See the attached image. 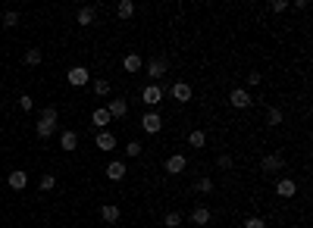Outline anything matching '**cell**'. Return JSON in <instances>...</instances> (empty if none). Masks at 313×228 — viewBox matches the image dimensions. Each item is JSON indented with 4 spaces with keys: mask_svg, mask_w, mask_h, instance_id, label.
Masks as SVG:
<instances>
[{
    "mask_svg": "<svg viewBox=\"0 0 313 228\" xmlns=\"http://www.w3.org/2000/svg\"><path fill=\"white\" fill-rule=\"evenodd\" d=\"M116 13H119V19H132L135 16V3L132 0H119V3H116Z\"/></svg>",
    "mask_w": 313,
    "mask_h": 228,
    "instance_id": "cell-23",
    "label": "cell"
},
{
    "mask_svg": "<svg viewBox=\"0 0 313 228\" xmlns=\"http://www.w3.org/2000/svg\"><path fill=\"white\" fill-rule=\"evenodd\" d=\"M282 119H285V113L279 110V106H270V110H266V125H270V128L282 125Z\"/></svg>",
    "mask_w": 313,
    "mask_h": 228,
    "instance_id": "cell-21",
    "label": "cell"
},
{
    "mask_svg": "<svg viewBox=\"0 0 313 228\" xmlns=\"http://www.w3.org/2000/svg\"><path fill=\"white\" fill-rule=\"evenodd\" d=\"M56 119H60V113H56V106H47V110L41 113L38 119V125H34V131H38V138H53L56 135Z\"/></svg>",
    "mask_w": 313,
    "mask_h": 228,
    "instance_id": "cell-1",
    "label": "cell"
},
{
    "mask_svg": "<svg viewBox=\"0 0 313 228\" xmlns=\"http://www.w3.org/2000/svg\"><path fill=\"white\" fill-rule=\"evenodd\" d=\"M216 166H219V169H232V157H229V153H223V157H216Z\"/></svg>",
    "mask_w": 313,
    "mask_h": 228,
    "instance_id": "cell-33",
    "label": "cell"
},
{
    "mask_svg": "<svg viewBox=\"0 0 313 228\" xmlns=\"http://www.w3.org/2000/svg\"><path fill=\"white\" fill-rule=\"evenodd\" d=\"M122 69L129 72V75H135V72L144 69V59L138 56V53H125V56H122Z\"/></svg>",
    "mask_w": 313,
    "mask_h": 228,
    "instance_id": "cell-14",
    "label": "cell"
},
{
    "mask_svg": "<svg viewBox=\"0 0 313 228\" xmlns=\"http://www.w3.org/2000/svg\"><path fill=\"white\" fill-rule=\"evenodd\" d=\"M276 194L285 197V200H292V197L298 194V182H295V178H279V185H276Z\"/></svg>",
    "mask_w": 313,
    "mask_h": 228,
    "instance_id": "cell-10",
    "label": "cell"
},
{
    "mask_svg": "<svg viewBox=\"0 0 313 228\" xmlns=\"http://www.w3.org/2000/svg\"><path fill=\"white\" fill-rule=\"evenodd\" d=\"M141 128H144V135H157L160 128H163V116H160L157 110H150L141 116Z\"/></svg>",
    "mask_w": 313,
    "mask_h": 228,
    "instance_id": "cell-3",
    "label": "cell"
},
{
    "mask_svg": "<svg viewBox=\"0 0 313 228\" xmlns=\"http://www.w3.org/2000/svg\"><path fill=\"white\" fill-rule=\"evenodd\" d=\"M185 166H188V160H185L182 153H172V157L163 163V169H166L169 175H182V172H185Z\"/></svg>",
    "mask_w": 313,
    "mask_h": 228,
    "instance_id": "cell-9",
    "label": "cell"
},
{
    "mask_svg": "<svg viewBox=\"0 0 313 228\" xmlns=\"http://www.w3.org/2000/svg\"><path fill=\"white\" fill-rule=\"evenodd\" d=\"M270 9H273V13H285V9H288V3H285V0H273V3H270Z\"/></svg>",
    "mask_w": 313,
    "mask_h": 228,
    "instance_id": "cell-34",
    "label": "cell"
},
{
    "mask_svg": "<svg viewBox=\"0 0 313 228\" xmlns=\"http://www.w3.org/2000/svg\"><path fill=\"white\" fill-rule=\"evenodd\" d=\"M6 185L13 188V191H25V185H28V175L22 172V169H16V172H9V178H6Z\"/></svg>",
    "mask_w": 313,
    "mask_h": 228,
    "instance_id": "cell-17",
    "label": "cell"
},
{
    "mask_svg": "<svg viewBox=\"0 0 313 228\" xmlns=\"http://www.w3.org/2000/svg\"><path fill=\"white\" fill-rule=\"evenodd\" d=\"M41 59H44V53L38 50V47H31V50H25L22 63H25V66H41Z\"/></svg>",
    "mask_w": 313,
    "mask_h": 228,
    "instance_id": "cell-24",
    "label": "cell"
},
{
    "mask_svg": "<svg viewBox=\"0 0 313 228\" xmlns=\"http://www.w3.org/2000/svg\"><path fill=\"white\" fill-rule=\"evenodd\" d=\"M60 147H63L66 153H72V150L78 147V135H75V131H63V135H60Z\"/></svg>",
    "mask_w": 313,
    "mask_h": 228,
    "instance_id": "cell-19",
    "label": "cell"
},
{
    "mask_svg": "<svg viewBox=\"0 0 313 228\" xmlns=\"http://www.w3.org/2000/svg\"><path fill=\"white\" fill-rule=\"evenodd\" d=\"M3 25L6 28H16L19 25V13H16V9H6V13H3Z\"/></svg>",
    "mask_w": 313,
    "mask_h": 228,
    "instance_id": "cell-27",
    "label": "cell"
},
{
    "mask_svg": "<svg viewBox=\"0 0 313 228\" xmlns=\"http://www.w3.org/2000/svg\"><path fill=\"white\" fill-rule=\"evenodd\" d=\"M88 81H91V72H88V66H72V69H69V85L85 88Z\"/></svg>",
    "mask_w": 313,
    "mask_h": 228,
    "instance_id": "cell-5",
    "label": "cell"
},
{
    "mask_svg": "<svg viewBox=\"0 0 313 228\" xmlns=\"http://www.w3.org/2000/svg\"><path fill=\"white\" fill-rule=\"evenodd\" d=\"M125 172H129V166H125L122 160H113V163H107V178H110V182H122V178H125Z\"/></svg>",
    "mask_w": 313,
    "mask_h": 228,
    "instance_id": "cell-11",
    "label": "cell"
},
{
    "mask_svg": "<svg viewBox=\"0 0 313 228\" xmlns=\"http://www.w3.org/2000/svg\"><path fill=\"white\" fill-rule=\"evenodd\" d=\"M169 94H172V97H176L179 103H188V100L194 97V91H191V85H188V81H176V85L169 88Z\"/></svg>",
    "mask_w": 313,
    "mask_h": 228,
    "instance_id": "cell-7",
    "label": "cell"
},
{
    "mask_svg": "<svg viewBox=\"0 0 313 228\" xmlns=\"http://www.w3.org/2000/svg\"><path fill=\"white\" fill-rule=\"evenodd\" d=\"M94 19H97L94 6H82V9H78V13H75V22H78V25H91V22H94Z\"/></svg>",
    "mask_w": 313,
    "mask_h": 228,
    "instance_id": "cell-20",
    "label": "cell"
},
{
    "mask_svg": "<svg viewBox=\"0 0 313 228\" xmlns=\"http://www.w3.org/2000/svg\"><path fill=\"white\" fill-rule=\"evenodd\" d=\"M94 141H97V147H100V150H113V147H116V135H113V131H107V128L97 131V138H94Z\"/></svg>",
    "mask_w": 313,
    "mask_h": 228,
    "instance_id": "cell-18",
    "label": "cell"
},
{
    "mask_svg": "<svg viewBox=\"0 0 313 228\" xmlns=\"http://www.w3.org/2000/svg\"><path fill=\"white\" fill-rule=\"evenodd\" d=\"M185 219H188V222H194V225H201V228H204L207 222H210V219H213V213H210V210H207V207H194V210H191L188 216H185Z\"/></svg>",
    "mask_w": 313,
    "mask_h": 228,
    "instance_id": "cell-12",
    "label": "cell"
},
{
    "mask_svg": "<svg viewBox=\"0 0 313 228\" xmlns=\"http://www.w3.org/2000/svg\"><path fill=\"white\" fill-rule=\"evenodd\" d=\"M107 113H110V119H122V116H129V100H125V97H113L110 106H107Z\"/></svg>",
    "mask_w": 313,
    "mask_h": 228,
    "instance_id": "cell-8",
    "label": "cell"
},
{
    "mask_svg": "<svg viewBox=\"0 0 313 228\" xmlns=\"http://www.w3.org/2000/svg\"><path fill=\"white\" fill-rule=\"evenodd\" d=\"M282 169H285L282 153H266V157L260 160V172L263 175H276V172H282Z\"/></svg>",
    "mask_w": 313,
    "mask_h": 228,
    "instance_id": "cell-2",
    "label": "cell"
},
{
    "mask_svg": "<svg viewBox=\"0 0 313 228\" xmlns=\"http://www.w3.org/2000/svg\"><path fill=\"white\" fill-rule=\"evenodd\" d=\"M229 103L235 106V110H248L251 106V91H245V88H235L229 94Z\"/></svg>",
    "mask_w": 313,
    "mask_h": 228,
    "instance_id": "cell-6",
    "label": "cell"
},
{
    "mask_svg": "<svg viewBox=\"0 0 313 228\" xmlns=\"http://www.w3.org/2000/svg\"><path fill=\"white\" fill-rule=\"evenodd\" d=\"M260 81H263L260 72H251V75H248V85H251V88H254V85H260Z\"/></svg>",
    "mask_w": 313,
    "mask_h": 228,
    "instance_id": "cell-35",
    "label": "cell"
},
{
    "mask_svg": "<svg viewBox=\"0 0 313 228\" xmlns=\"http://www.w3.org/2000/svg\"><path fill=\"white\" fill-rule=\"evenodd\" d=\"M31 106H34V100L28 97V94H19V110H25V113H28Z\"/></svg>",
    "mask_w": 313,
    "mask_h": 228,
    "instance_id": "cell-32",
    "label": "cell"
},
{
    "mask_svg": "<svg viewBox=\"0 0 313 228\" xmlns=\"http://www.w3.org/2000/svg\"><path fill=\"white\" fill-rule=\"evenodd\" d=\"M56 188V178L53 175H41V191H53Z\"/></svg>",
    "mask_w": 313,
    "mask_h": 228,
    "instance_id": "cell-31",
    "label": "cell"
},
{
    "mask_svg": "<svg viewBox=\"0 0 313 228\" xmlns=\"http://www.w3.org/2000/svg\"><path fill=\"white\" fill-rule=\"evenodd\" d=\"M141 97H144V103H147V106H157L160 100H163V88H160L157 81H154V85H147V88L141 91Z\"/></svg>",
    "mask_w": 313,
    "mask_h": 228,
    "instance_id": "cell-13",
    "label": "cell"
},
{
    "mask_svg": "<svg viewBox=\"0 0 313 228\" xmlns=\"http://www.w3.org/2000/svg\"><path fill=\"white\" fill-rule=\"evenodd\" d=\"M113 122V119H110V113H107V106H100V110H94V113H91V125H94V128H107Z\"/></svg>",
    "mask_w": 313,
    "mask_h": 228,
    "instance_id": "cell-16",
    "label": "cell"
},
{
    "mask_svg": "<svg viewBox=\"0 0 313 228\" xmlns=\"http://www.w3.org/2000/svg\"><path fill=\"white\" fill-rule=\"evenodd\" d=\"M191 191H194V194H213V178H207V175H204V178H198Z\"/></svg>",
    "mask_w": 313,
    "mask_h": 228,
    "instance_id": "cell-22",
    "label": "cell"
},
{
    "mask_svg": "<svg viewBox=\"0 0 313 228\" xmlns=\"http://www.w3.org/2000/svg\"><path fill=\"white\" fill-rule=\"evenodd\" d=\"M245 228H266V222L260 219V216H248V219H245Z\"/></svg>",
    "mask_w": 313,
    "mask_h": 228,
    "instance_id": "cell-30",
    "label": "cell"
},
{
    "mask_svg": "<svg viewBox=\"0 0 313 228\" xmlns=\"http://www.w3.org/2000/svg\"><path fill=\"white\" fill-rule=\"evenodd\" d=\"M94 94H97V97H107V94H110V81L107 78H97L94 81Z\"/></svg>",
    "mask_w": 313,
    "mask_h": 228,
    "instance_id": "cell-28",
    "label": "cell"
},
{
    "mask_svg": "<svg viewBox=\"0 0 313 228\" xmlns=\"http://www.w3.org/2000/svg\"><path fill=\"white\" fill-rule=\"evenodd\" d=\"M182 222H185L182 213H166V216H163V225H166V228H179Z\"/></svg>",
    "mask_w": 313,
    "mask_h": 228,
    "instance_id": "cell-26",
    "label": "cell"
},
{
    "mask_svg": "<svg viewBox=\"0 0 313 228\" xmlns=\"http://www.w3.org/2000/svg\"><path fill=\"white\" fill-rule=\"evenodd\" d=\"M188 144H191V147H194V150H201V147H204V144H207V135H204V131H201V128H194V131H191V135H188Z\"/></svg>",
    "mask_w": 313,
    "mask_h": 228,
    "instance_id": "cell-25",
    "label": "cell"
},
{
    "mask_svg": "<svg viewBox=\"0 0 313 228\" xmlns=\"http://www.w3.org/2000/svg\"><path fill=\"white\" fill-rule=\"evenodd\" d=\"M125 153L129 157H141V141H129L125 144Z\"/></svg>",
    "mask_w": 313,
    "mask_h": 228,
    "instance_id": "cell-29",
    "label": "cell"
},
{
    "mask_svg": "<svg viewBox=\"0 0 313 228\" xmlns=\"http://www.w3.org/2000/svg\"><path fill=\"white\" fill-rule=\"evenodd\" d=\"M119 207H116V203H103V207H100V219L103 222H107V225H116V222H119Z\"/></svg>",
    "mask_w": 313,
    "mask_h": 228,
    "instance_id": "cell-15",
    "label": "cell"
},
{
    "mask_svg": "<svg viewBox=\"0 0 313 228\" xmlns=\"http://www.w3.org/2000/svg\"><path fill=\"white\" fill-rule=\"evenodd\" d=\"M144 69H147V75H150V78L157 81V78H163V75H166L169 63H166L163 56H154V59H147V63H144Z\"/></svg>",
    "mask_w": 313,
    "mask_h": 228,
    "instance_id": "cell-4",
    "label": "cell"
}]
</instances>
